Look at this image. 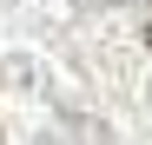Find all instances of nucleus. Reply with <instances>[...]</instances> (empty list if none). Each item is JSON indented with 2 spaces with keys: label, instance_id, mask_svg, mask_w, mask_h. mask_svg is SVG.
<instances>
[{
  "label": "nucleus",
  "instance_id": "1",
  "mask_svg": "<svg viewBox=\"0 0 152 145\" xmlns=\"http://www.w3.org/2000/svg\"><path fill=\"white\" fill-rule=\"evenodd\" d=\"M145 40H152V13H145Z\"/></svg>",
  "mask_w": 152,
  "mask_h": 145
}]
</instances>
